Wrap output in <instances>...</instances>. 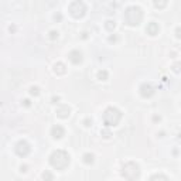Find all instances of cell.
<instances>
[{
    "label": "cell",
    "mask_w": 181,
    "mask_h": 181,
    "mask_svg": "<svg viewBox=\"0 0 181 181\" xmlns=\"http://www.w3.org/2000/svg\"><path fill=\"white\" fill-rule=\"evenodd\" d=\"M50 164L57 170H65L69 166V154L65 150H55L50 156Z\"/></svg>",
    "instance_id": "cell-1"
},
{
    "label": "cell",
    "mask_w": 181,
    "mask_h": 181,
    "mask_svg": "<svg viewBox=\"0 0 181 181\" xmlns=\"http://www.w3.org/2000/svg\"><path fill=\"white\" fill-rule=\"evenodd\" d=\"M124 20L129 26H139L143 20V11L137 6H130L124 11Z\"/></svg>",
    "instance_id": "cell-2"
},
{
    "label": "cell",
    "mask_w": 181,
    "mask_h": 181,
    "mask_svg": "<svg viewBox=\"0 0 181 181\" xmlns=\"http://www.w3.org/2000/svg\"><path fill=\"white\" fill-rule=\"evenodd\" d=\"M122 175L129 181H134L140 175V167L134 161H129L122 167Z\"/></svg>",
    "instance_id": "cell-3"
},
{
    "label": "cell",
    "mask_w": 181,
    "mask_h": 181,
    "mask_svg": "<svg viewBox=\"0 0 181 181\" xmlns=\"http://www.w3.org/2000/svg\"><path fill=\"white\" fill-rule=\"evenodd\" d=\"M122 119V112L116 107H107L103 113V122L106 126H116Z\"/></svg>",
    "instance_id": "cell-4"
},
{
    "label": "cell",
    "mask_w": 181,
    "mask_h": 181,
    "mask_svg": "<svg viewBox=\"0 0 181 181\" xmlns=\"http://www.w3.org/2000/svg\"><path fill=\"white\" fill-rule=\"evenodd\" d=\"M85 11H86V6H85L84 2H79V0H77V2H72V3L69 4V13L72 14L75 19H79V17H82L85 14Z\"/></svg>",
    "instance_id": "cell-5"
},
{
    "label": "cell",
    "mask_w": 181,
    "mask_h": 181,
    "mask_svg": "<svg viewBox=\"0 0 181 181\" xmlns=\"http://www.w3.org/2000/svg\"><path fill=\"white\" fill-rule=\"evenodd\" d=\"M30 150H31L30 144L27 143L26 140H20L16 144V153L20 156V157H26V156L30 153Z\"/></svg>",
    "instance_id": "cell-6"
},
{
    "label": "cell",
    "mask_w": 181,
    "mask_h": 181,
    "mask_svg": "<svg viewBox=\"0 0 181 181\" xmlns=\"http://www.w3.org/2000/svg\"><path fill=\"white\" fill-rule=\"evenodd\" d=\"M140 95L143 98H150L154 95V88L151 84H143L140 86Z\"/></svg>",
    "instance_id": "cell-7"
},
{
    "label": "cell",
    "mask_w": 181,
    "mask_h": 181,
    "mask_svg": "<svg viewBox=\"0 0 181 181\" xmlns=\"http://www.w3.org/2000/svg\"><path fill=\"white\" fill-rule=\"evenodd\" d=\"M68 58H69V61L72 64H79V62H82V53L79 50H74L69 53Z\"/></svg>",
    "instance_id": "cell-8"
},
{
    "label": "cell",
    "mask_w": 181,
    "mask_h": 181,
    "mask_svg": "<svg viewBox=\"0 0 181 181\" xmlns=\"http://www.w3.org/2000/svg\"><path fill=\"white\" fill-rule=\"evenodd\" d=\"M64 134H65V130L62 126H60V124L53 126V129H51V136H53L54 139H61Z\"/></svg>",
    "instance_id": "cell-9"
},
{
    "label": "cell",
    "mask_w": 181,
    "mask_h": 181,
    "mask_svg": "<svg viewBox=\"0 0 181 181\" xmlns=\"http://www.w3.org/2000/svg\"><path fill=\"white\" fill-rule=\"evenodd\" d=\"M69 113H71V109L68 105H61L57 109V115L60 117H62V119H67V117L69 116Z\"/></svg>",
    "instance_id": "cell-10"
},
{
    "label": "cell",
    "mask_w": 181,
    "mask_h": 181,
    "mask_svg": "<svg viewBox=\"0 0 181 181\" xmlns=\"http://www.w3.org/2000/svg\"><path fill=\"white\" fill-rule=\"evenodd\" d=\"M158 30H160V27H158V24L154 23V21L149 23L147 24V28H146L147 34H150V36H156V34H158Z\"/></svg>",
    "instance_id": "cell-11"
},
{
    "label": "cell",
    "mask_w": 181,
    "mask_h": 181,
    "mask_svg": "<svg viewBox=\"0 0 181 181\" xmlns=\"http://www.w3.org/2000/svg\"><path fill=\"white\" fill-rule=\"evenodd\" d=\"M54 71H55V72H57V74H65V65L62 64V62H57V64H55V67H54Z\"/></svg>",
    "instance_id": "cell-12"
},
{
    "label": "cell",
    "mask_w": 181,
    "mask_h": 181,
    "mask_svg": "<svg viewBox=\"0 0 181 181\" xmlns=\"http://www.w3.org/2000/svg\"><path fill=\"white\" fill-rule=\"evenodd\" d=\"M149 181H170V180L164 174H154V175H151Z\"/></svg>",
    "instance_id": "cell-13"
},
{
    "label": "cell",
    "mask_w": 181,
    "mask_h": 181,
    "mask_svg": "<svg viewBox=\"0 0 181 181\" xmlns=\"http://www.w3.org/2000/svg\"><path fill=\"white\" fill-rule=\"evenodd\" d=\"M84 163L92 164V163H94V154H92V153H85L84 154Z\"/></svg>",
    "instance_id": "cell-14"
},
{
    "label": "cell",
    "mask_w": 181,
    "mask_h": 181,
    "mask_svg": "<svg viewBox=\"0 0 181 181\" xmlns=\"http://www.w3.org/2000/svg\"><path fill=\"white\" fill-rule=\"evenodd\" d=\"M98 79L99 81H106L107 79V71H105V69L99 71V72H98Z\"/></svg>",
    "instance_id": "cell-15"
},
{
    "label": "cell",
    "mask_w": 181,
    "mask_h": 181,
    "mask_svg": "<svg viewBox=\"0 0 181 181\" xmlns=\"http://www.w3.org/2000/svg\"><path fill=\"white\" fill-rule=\"evenodd\" d=\"M43 178L45 181H54V175L51 174L50 171H44V173H43Z\"/></svg>",
    "instance_id": "cell-16"
},
{
    "label": "cell",
    "mask_w": 181,
    "mask_h": 181,
    "mask_svg": "<svg viewBox=\"0 0 181 181\" xmlns=\"http://www.w3.org/2000/svg\"><path fill=\"white\" fill-rule=\"evenodd\" d=\"M115 26H116V24H115V21H112V20H107V21H106V24H105V27H106V28H107L109 31L113 30Z\"/></svg>",
    "instance_id": "cell-17"
},
{
    "label": "cell",
    "mask_w": 181,
    "mask_h": 181,
    "mask_svg": "<svg viewBox=\"0 0 181 181\" xmlns=\"http://www.w3.org/2000/svg\"><path fill=\"white\" fill-rule=\"evenodd\" d=\"M30 94H31V95H36V96H37V95L40 94V89H38L37 86H31V88H30Z\"/></svg>",
    "instance_id": "cell-18"
},
{
    "label": "cell",
    "mask_w": 181,
    "mask_h": 181,
    "mask_svg": "<svg viewBox=\"0 0 181 181\" xmlns=\"http://www.w3.org/2000/svg\"><path fill=\"white\" fill-rule=\"evenodd\" d=\"M50 38H51V40H57V38H58V31H55V30L51 31V33H50Z\"/></svg>",
    "instance_id": "cell-19"
},
{
    "label": "cell",
    "mask_w": 181,
    "mask_h": 181,
    "mask_svg": "<svg viewBox=\"0 0 181 181\" xmlns=\"http://www.w3.org/2000/svg\"><path fill=\"white\" fill-rule=\"evenodd\" d=\"M166 4H167L166 2H164V3H158V2H154V6H156V7H164Z\"/></svg>",
    "instance_id": "cell-20"
},
{
    "label": "cell",
    "mask_w": 181,
    "mask_h": 181,
    "mask_svg": "<svg viewBox=\"0 0 181 181\" xmlns=\"http://www.w3.org/2000/svg\"><path fill=\"white\" fill-rule=\"evenodd\" d=\"M89 123H92V120L90 119H85V126H90Z\"/></svg>",
    "instance_id": "cell-21"
},
{
    "label": "cell",
    "mask_w": 181,
    "mask_h": 181,
    "mask_svg": "<svg viewBox=\"0 0 181 181\" xmlns=\"http://www.w3.org/2000/svg\"><path fill=\"white\" fill-rule=\"evenodd\" d=\"M24 105H26V106H30V101H28V99H24Z\"/></svg>",
    "instance_id": "cell-22"
},
{
    "label": "cell",
    "mask_w": 181,
    "mask_h": 181,
    "mask_svg": "<svg viewBox=\"0 0 181 181\" xmlns=\"http://www.w3.org/2000/svg\"><path fill=\"white\" fill-rule=\"evenodd\" d=\"M58 101H60V98H53V102H54V103H57Z\"/></svg>",
    "instance_id": "cell-23"
},
{
    "label": "cell",
    "mask_w": 181,
    "mask_h": 181,
    "mask_svg": "<svg viewBox=\"0 0 181 181\" xmlns=\"http://www.w3.org/2000/svg\"><path fill=\"white\" fill-rule=\"evenodd\" d=\"M55 20H61V14H55Z\"/></svg>",
    "instance_id": "cell-24"
},
{
    "label": "cell",
    "mask_w": 181,
    "mask_h": 181,
    "mask_svg": "<svg viewBox=\"0 0 181 181\" xmlns=\"http://www.w3.org/2000/svg\"><path fill=\"white\" fill-rule=\"evenodd\" d=\"M21 171H27V166H21Z\"/></svg>",
    "instance_id": "cell-25"
}]
</instances>
